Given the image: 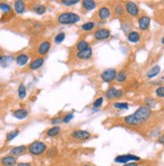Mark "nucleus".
I'll return each mask as SVG.
<instances>
[{
	"label": "nucleus",
	"instance_id": "f257e3e1",
	"mask_svg": "<svg viewBox=\"0 0 164 166\" xmlns=\"http://www.w3.org/2000/svg\"><path fill=\"white\" fill-rule=\"evenodd\" d=\"M151 115H152L151 109L147 108L146 106H141L133 114L125 117L123 121L128 126H138V125L147 122Z\"/></svg>",
	"mask_w": 164,
	"mask_h": 166
},
{
	"label": "nucleus",
	"instance_id": "f03ea898",
	"mask_svg": "<svg viewBox=\"0 0 164 166\" xmlns=\"http://www.w3.org/2000/svg\"><path fill=\"white\" fill-rule=\"evenodd\" d=\"M27 151L32 156H40L47 151V146L42 141H34L27 146Z\"/></svg>",
	"mask_w": 164,
	"mask_h": 166
},
{
	"label": "nucleus",
	"instance_id": "7ed1b4c3",
	"mask_svg": "<svg viewBox=\"0 0 164 166\" xmlns=\"http://www.w3.org/2000/svg\"><path fill=\"white\" fill-rule=\"evenodd\" d=\"M81 20L80 15L74 12H63L58 15V21L60 24L63 25H70V24H75L77 22H79Z\"/></svg>",
	"mask_w": 164,
	"mask_h": 166
},
{
	"label": "nucleus",
	"instance_id": "20e7f679",
	"mask_svg": "<svg viewBox=\"0 0 164 166\" xmlns=\"http://www.w3.org/2000/svg\"><path fill=\"white\" fill-rule=\"evenodd\" d=\"M71 138L76 141H86L91 138L92 134L86 130H76L71 134Z\"/></svg>",
	"mask_w": 164,
	"mask_h": 166
},
{
	"label": "nucleus",
	"instance_id": "39448f33",
	"mask_svg": "<svg viewBox=\"0 0 164 166\" xmlns=\"http://www.w3.org/2000/svg\"><path fill=\"white\" fill-rule=\"evenodd\" d=\"M124 9L126 10L127 13L132 17H137L138 15H139V7H138V5L133 1L125 2Z\"/></svg>",
	"mask_w": 164,
	"mask_h": 166
},
{
	"label": "nucleus",
	"instance_id": "423d86ee",
	"mask_svg": "<svg viewBox=\"0 0 164 166\" xmlns=\"http://www.w3.org/2000/svg\"><path fill=\"white\" fill-rule=\"evenodd\" d=\"M141 158L133 154H124V155H119L115 158V162L116 163H129L130 161H140Z\"/></svg>",
	"mask_w": 164,
	"mask_h": 166
},
{
	"label": "nucleus",
	"instance_id": "0eeeda50",
	"mask_svg": "<svg viewBox=\"0 0 164 166\" xmlns=\"http://www.w3.org/2000/svg\"><path fill=\"white\" fill-rule=\"evenodd\" d=\"M117 71L115 68H107L105 70L101 75V79L105 83H111L116 79Z\"/></svg>",
	"mask_w": 164,
	"mask_h": 166
},
{
	"label": "nucleus",
	"instance_id": "6e6552de",
	"mask_svg": "<svg viewBox=\"0 0 164 166\" xmlns=\"http://www.w3.org/2000/svg\"><path fill=\"white\" fill-rule=\"evenodd\" d=\"M124 95V92L122 90H117L116 88H114V87H111V88H109L107 92L105 93V97H106V99L108 100H114V99H119L123 97Z\"/></svg>",
	"mask_w": 164,
	"mask_h": 166
},
{
	"label": "nucleus",
	"instance_id": "1a4fd4ad",
	"mask_svg": "<svg viewBox=\"0 0 164 166\" xmlns=\"http://www.w3.org/2000/svg\"><path fill=\"white\" fill-rule=\"evenodd\" d=\"M111 35V31L107 28H99L94 33V37L97 40H105L108 39Z\"/></svg>",
	"mask_w": 164,
	"mask_h": 166
},
{
	"label": "nucleus",
	"instance_id": "9d476101",
	"mask_svg": "<svg viewBox=\"0 0 164 166\" xmlns=\"http://www.w3.org/2000/svg\"><path fill=\"white\" fill-rule=\"evenodd\" d=\"M76 55L79 60H90V58H92V55H93V50H92L91 47H87L86 50H81V52H78Z\"/></svg>",
	"mask_w": 164,
	"mask_h": 166
},
{
	"label": "nucleus",
	"instance_id": "9b49d317",
	"mask_svg": "<svg viewBox=\"0 0 164 166\" xmlns=\"http://www.w3.org/2000/svg\"><path fill=\"white\" fill-rule=\"evenodd\" d=\"M150 23H151V19L147 15H143V16H141L138 19V25H139V28L141 30H147L149 28Z\"/></svg>",
	"mask_w": 164,
	"mask_h": 166
},
{
	"label": "nucleus",
	"instance_id": "f8f14e48",
	"mask_svg": "<svg viewBox=\"0 0 164 166\" xmlns=\"http://www.w3.org/2000/svg\"><path fill=\"white\" fill-rule=\"evenodd\" d=\"M27 151V147L25 145H19V146H15L10 149V155L14 157H18L23 155Z\"/></svg>",
	"mask_w": 164,
	"mask_h": 166
},
{
	"label": "nucleus",
	"instance_id": "ddd939ff",
	"mask_svg": "<svg viewBox=\"0 0 164 166\" xmlns=\"http://www.w3.org/2000/svg\"><path fill=\"white\" fill-rule=\"evenodd\" d=\"M2 166H16L17 165V159L16 157L12 156V155H7L1 158L0 160Z\"/></svg>",
	"mask_w": 164,
	"mask_h": 166
},
{
	"label": "nucleus",
	"instance_id": "4468645a",
	"mask_svg": "<svg viewBox=\"0 0 164 166\" xmlns=\"http://www.w3.org/2000/svg\"><path fill=\"white\" fill-rule=\"evenodd\" d=\"M50 47H52V44H50V42H48V40H44V42H42L39 45H38V48H37L38 55H45L48 52H50Z\"/></svg>",
	"mask_w": 164,
	"mask_h": 166
},
{
	"label": "nucleus",
	"instance_id": "2eb2a0df",
	"mask_svg": "<svg viewBox=\"0 0 164 166\" xmlns=\"http://www.w3.org/2000/svg\"><path fill=\"white\" fill-rule=\"evenodd\" d=\"M98 16L101 20H107L111 16V10L107 6H102L98 11Z\"/></svg>",
	"mask_w": 164,
	"mask_h": 166
},
{
	"label": "nucleus",
	"instance_id": "dca6fc26",
	"mask_svg": "<svg viewBox=\"0 0 164 166\" xmlns=\"http://www.w3.org/2000/svg\"><path fill=\"white\" fill-rule=\"evenodd\" d=\"M13 8L15 10L17 14H22L24 13L25 9H26V5H25L24 1H21V0H17V1L14 2L13 4Z\"/></svg>",
	"mask_w": 164,
	"mask_h": 166
},
{
	"label": "nucleus",
	"instance_id": "f3484780",
	"mask_svg": "<svg viewBox=\"0 0 164 166\" xmlns=\"http://www.w3.org/2000/svg\"><path fill=\"white\" fill-rule=\"evenodd\" d=\"M44 63V58H36L35 60H33L31 63H29V68L31 71H35L40 68Z\"/></svg>",
	"mask_w": 164,
	"mask_h": 166
},
{
	"label": "nucleus",
	"instance_id": "a211bd4d",
	"mask_svg": "<svg viewBox=\"0 0 164 166\" xmlns=\"http://www.w3.org/2000/svg\"><path fill=\"white\" fill-rule=\"evenodd\" d=\"M12 116L18 120H23L28 116V112L25 109L20 108V109H17L12 112Z\"/></svg>",
	"mask_w": 164,
	"mask_h": 166
},
{
	"label": "nucleus",
	"instance_id": "6ab92c4d",
	"mask_svg": "<svg viewBox=\"0 0 164 166\" xmlns=\"http://www.w3.org/2000/svg\"><path fill=\"white\" fill-rule=\"evenodd\" d=\"M15 60H16V63L19 66H24L29 60V55H26V53H20L16 57Z\"/></svg>",
	"mask_w": 164,
	"mask_h": 166
},
{
	"label": "nucleus",
	"instance_id": "aec40b11",
	"mask_svg": "<svg viewBox=\"0 0 164 166\" xmlns=\"http://www.w3.org/2000/svg\"><path fill=\"white\" fill-rule=\"evenodd\" d=\"M127 39L129 40L130 42L137 43V42H140L141 36H140L139 32L134 31V30H131V31H130V32L127 34Z\"/></svg>",
	"mask_w": 164,
	"mask_h": 166
},
{
	"label": "nucleus",
	"instance_id": "412c9836",
	"mask_svg": "<svg viewBox=\"0 0 164 166\" xmlns=\"http://www.w3.org/2000/svg\"><path fill=\"white\" fill-rule=\"evenodd\" d=\"M13 57L11 55H0V66H8L10 63L13 62Z\"/></svg>",
	"mask_w": 164,
	"mask_h": 166
},
{
	"label": "nucleus",
	"instance_id": "4be33fe9",
	"mask_svg": "<svg viewBox=\"0 0 164 166\" xmlns=\"http://www.w3.org/2000/svg\"><path fill=\"white\" fill-rule=\"evenodd\" d=\"M82 6L86 10H93L97 7V2L93 0H84L82 1Z\"/></svg>",
	"mask_w": 164,
	"mask_h": 166
},
{
	"label": "nucleus",
	"instance_id": "5701e85b",
	"mask_svg": "<svg viewBox=\"0 0 164 166\" xmlns=\"http://www.w3.org/2000/svg\"><path fill=\"white\" fill-rule=\"evenodd\" d=\"M160 71H161L160 66H158V65L154 66L153 68H151L150 70H149V71L147 73V78H148V79L155 78V76L160 73Z\"/></svg>",
	"mask_w": 164,
	"mask_h": 166
},
{
	"label": "nucleus",
	"instance_id": "b1692460",
	"mask_svg": "<svg viewBox=\"0 0 164 166\" xmlns=\"http://www.w3.org/2000/svg\"><path fill=\"white\" fill-rule=\"evenodd\" d=\"M60 133V128L58 126H53L52 128H50L47 131V137H55Z\"/></svg>",
	"mask_w": 164,
	"mask_h": 166
},
{
	"label": "nucleus",
	"instance_id": "393cba45",
	"mask_svg": "<svg viewBox=\"0 0 164 166\" xmlns=\"http://www.w3.org/2000/svg\"><path fill=\"white\" fill-rule=\"evenodd\" d=\"M95 27H96V22L95 21H88L86 22V23H84L83 25L81 26L82 30H84V31H91V30H93Z\"/></svg>",
	"mask_w": 164,
	"mask_h": 166
},
{
	"label": "nucleus",
	"instance_id": "a878e982",
	"mask_svg": "<svg viewBox=\"0 0 164 166\" xmlns=\"http://www.w3.org/2000/svg\"><path fill=\"white\" fill-rule=\"evenodd\" d=\"M20 131L18 129H15V130H12V131H10L9 133H7L6 135V140L7 141H12V140L14 139V138H16L17 136L19 135Z\"/></svg>",
	"mask_w": 164,
	"mask_h": 166
},
{
	"label": "nucleus",
	"instance_id": "bb28decb",
	"mask_svg": "<svg viewBox=\"0 0 164 166\" xmlns=\"http://www.w3.org/2000/svg\"><path fill=\"white\" fill-rule=\"evenodd\" d=\"M118 83H123V82H125L127 80V73L125 71H119V73L117 74L116 76V79H115Z\"/></svg>",
	"mask_w": 164,
	"mask_h": 166
},
{
	"label": "nucleus",
	"instance_id": "cd10ccee",
	"mask_svg": "<svg viewBox=\"0 0 164 166\" xmlns=\"http://www.w3.org/2000/svg\"><path fill=\"white\" fill-rule=\"evenodd\" d=\"M0 10L4 12L5 14H8L12 11V7L9 4L5 3V2H0Z\"/></svg>",
	"mask_w": 164,
	"mask_h": 166
},
{
	"label": "nucleus",
	"instance_id": "c85d7f7f",
	"mask_svg": "<svg viewBox=\"0 0 164 166\" xmlns=\"http://www.w3.org/2000/svg\"><path fill=\"white\" fill-rule=\"evenodd\" d=\"M34 12L36 14L38 15H42V14H44L45 12H47V7L44 6V5H42V4H39V5H36V6L34 7Z\"/></svg>",
	"mask_w": 164,
	"mask_h": 166
},
{
	"label": "nucleus",
	"instance_id": "c756f323",
	"mask_svg": "<svg viewBox=\"0 0 164 166\" xmlns=\"http://www.w3.org/2000/svg\"><path fill=\"white\" fill-rule=\"evenodd\" d=\"M18 97L19 99H24L26 97V88L23 84H20L18 87Z\"/></svg>",
	"mask_w": 164,
	"mask_h": 166
},
{
	"label": "nucleus",
	"instance_id": "7c9ffc66",
	"mask_svg": "<svg viewBox=\"0 0 164 166\" xmlns=\"http://www.w3.org/2000/svg\"><path fill=\"white\" fill-rule=\"evenodd\" d=\"M144 103H145V106L147 107V108H154V107L156 106V101L153 98H146L145 99V101H144Z\"/></svg>",
	"mask_w": 164,
	"mask_h": 166
},
{
	"label": "nucleus",
	"instance_id": "2f4dec72",
	"mask_svg": "<svg viewBox=\"0 0 164 166\" xmlns=\"http://www.w3.org/2000/svg\"><path fill=\"white\" fill-rule=\"evenodd\" d=\"M89 47H90V44L88 42H86V40H81V42H79L78 44H77V50H78L79 52H81V50H86V48Z\"/></svg>",
	"mask_w": 164,
	"mask_h": 166
},
{
	"label": "nucleus",
	"instance_id": "473e14b6",
	"mask_svg": "<svg viewBox=\"0 0 164 166\" xmlns=\"http://www.w3.org/2000/svg\"><path fill=\"white\" fill-rule=\"evenodd\" d=\"M114 107L119 110H127L129 109V104L125 103V102H117V103L114 104Z\"/></svg>",
	"mask_w": 164,
	"mask_h": 166
},
{
	"label": "nucleus",
	"instance_id": "72a5a7b5",
	"mask_svg": "<svg viewBox=\"0 0 164 166\" xmlns=\"http://www.w3.org/2000/svg\"><path fill=\"white\" fill-rule=\"evenodd\" d=\"M65 39H66V33L65 32H60L55 36V43H61Z\"/></svg>",
	"mask_w": 164,
	"mask_h": 166
},
{
	"label": "nucleus",
	"instance_id": "f704fd0d",
	"mask_svg": "<svg viewBox=\"0 0 164 166\" xmlns=\"http://www.w3.org/2000/svg\"><path fill=\"white\" fill-rule=\"evenodd\" d=\"M114 12H115V14H116L117 16H122V15L124 14V7H123L121 4H118V5L115 6Z\"/></svg>",
	"mask_w": 164,
	"mask_h": 166
},
{
	"label": "nucleus",
	"instance_id": "c9c22d12",
	"mask_svg": "<svg viewBox=\"0 0 164 166\" xmlns=\"http://www.w3.org/2000/svg\"><path fill=\"white\" fill-rule=\"evenodd\" d=\"M58 149H56L55 147H52L50 149H48L47 151V157H50V158H53L55 157L56 155H58Z\"/></svg>",
	"mask_w": 164,
	"mask_h": 166
},
{
	"label": "nucleus",
	"instance_id": "e433bc0d",
	"mask_svg": "<svg viewBox=\"0 0 164 166\" xmlns=\"http://www.w3.org/2000/svg\"><path fill=\"white\" fill-rule=\"evenodd\" d=\"M103 102H104V98H102V97H100V98H98L96 100V101L93 103V108L94 109H97L98 110L100 107L103 105Z\"/></svg>",
	"mask_w": 164,
	"mask_h": 166
},
{
	"label": "nucleus",
	"instance_id": "4c0bfd02",
	"mask_svg": "<svg viewBox=\"0 0 164 166\" xmlns=\"http://www.w3.org/2000/svg\"><path fill=\"white\" fill-rule=\"evenodd\" d=\"M63 5H66V6H73V5H76L79 3L78 0H63V1L60 2Z\"/></svg>",
	"mask_w": 164,
	"mask_h": 166
},
{
	"label": "nucleus",
	"instance_id": "58836bf2",
	"mask_svg": "<svg viewBox=\"0 0 164 166\" xmlns=\"http://www.w3.org/2000/svg\"><path fill=\"white\" fill-rule=\"evenodd\" d=\"M155 94H156V96L159 97V98H164V86L158 87L155 91Z\"/></svg>",
	"mask_w": 164,
	"mask_h": 166
},
{
	"label": "nucleus",
	"instance_id": "ea45409f",
	"mask_svg": "<svg viewBox=\"0 0 164 166\" xmlns=\"http://www.w3.org/2000/svg\"><path fill=\"white\" fill-rule=\"evenodd\" d=\"M74 119V113L66 114L65 117L63 118V123H70L71 120Z\"/></svg>",
	"mask_w": 164,
	"mask_h": 166
},
{
	"label": "nucleus",
	"instance_id": "a19ab883",
	"mask_svg": "<svg viewBox=\"0 0 164 166\" xmlns=\"http://www.w3.org/2000/svg\"><path fill=\"white\" fill-rule=\"evenodd\" d=\"M61 122H63V118H61V117H55V118L52 119L50 123H52V125H58V124H60Z\"/></svg>",
	"mask_w": 164,
	"mask_h": 166
},
{
	"label": "nucleus",
	"instance_id": "79ce46f5",
	"mask_svg": "<svg viewBox=\"0 0 164 166\" xmlns=\"http://www.w3.org/2000/svg\"><path fill=\"white\" fill-rule=\"evenodd\" d=\"M157 142L159 143V144H162V145H164V134L160 135V136L158 137V139H157Z\"/></svg>",
	"mask_w": 164,
	"mask_h": 166
},
{
	"label": "nucleus",
	"instance_id": "37998d69",
	"mask_svg": "<svg viewBox=\"0 0 164 166\" xmlns=\"http://www.w3.org/2000/svg\"><path fill=\"white\" fill-rule=\"evenodd\" d=\"M16 166H33L31 163H28V162H20L17 163Z\"/></svg>",
	"mask_w": 164,
	"mask_h": 166
},
{
	"label": "nucleus",
	"instance_id": "c03bdc74",
	"mask_svg": "<svg viewBox=\"0 0 164 166\" xmlns=\"http://www.w3.org/2000/svg\"><path fill=\"white\" fill-rule=\"evenodd\" d=\"M123 166H139V165H138L137 162H129V163H126V164H124Z\"/></svg>",
	"mask_w": 164,
	"mask_h": 166
},
{
	"label": "nucleus",
	"instance_id": "a18cd8bd",
	"mask_svg": "<svg viewBox=\"0 0 164 166\" xmlns=\"http://www.w3.org/2000/svg\"><path fill=\"white\" fill-rule=\"evenodd\" d=\"M161 42H162V44L164 45V36H163L162 38H161Z\"/></svg>",
	"mask_w": 164,
	"mask_h": 166
},
{
	"label": "nucleus",
	"instance_id": "49530a36",
	"mask_svg": "<svg viewBox=\"0 0 164 166\" xmlns=\"http://www.w3.org/2000/svg\"><path fill=\"white\" fill-rule=\"evenodd\" d=\"M82 166H94V165H91V164H84V165H82Z\"/></svg>",
	"mask_w": 164,
	"mask_h": 166
}]
</instances>
